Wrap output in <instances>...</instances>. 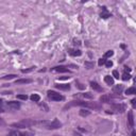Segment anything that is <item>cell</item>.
I'll list each match as a JSON object with an SVG mask.
<instances>
[{"label":"cell","mask_w":136,"mask_h":136,"mask_svg":"<svg viewBox=\"0 0 136 136\" xmlns=\"http://www.w3.org/2000/svg\"><path fill=\"white\" fill-rule=\"evenodd\" d=\"M112 108L117 112H120L122 113L123 111H126V105L124 104H121V103H118V104H112Z\"/></svg>","instance_id":"5b68a950"},{"label":"cell","mask_w":136,"mask_h":136,"mask_svg":"<svg viewBox=\"0 0 136 136\" xmlns=\"http://www.w3.org/2000/svg\"><path fill=\"white\" fill-rule=\"evenodd\" d=\"M30 99H31V100H32V101H34V102H39V100H40V97H39V95L33 94V95H31Z\"/></svg>","instance_id":"ac0fdd59"},{"label":"cell","mask_w":136,"mask_h":136,"mask_svg":"<svg viewBox=\"0 0 136 136\" xmlns=\"http://www.w3.org/2000/svg\"><path fill=\"white\" fill-rule=\"evenodd\" d=\"M73 136H81L79 133H77V132H73Z\"/></svg>","instance_id":"d590c367"},{"label":"cell","mask_w":136,"mask_h":136,"mask_svg":"<svg viewBox=\"0 0 136 136\" xmlns=\"http://www.w3.org/2000/svg\"><path fill=\"white\" fill-rule=\"evenodd\" d=\"M19 136H24V134H20V135H19Z\"/></svg>","instance_id":"ab89813d"},{"label":"cell","mask_w":136,"mask_h":136,"mask_svg":"<svg viewBox=\"0 0 136 136\" xmlns=\"http://www.w3.org/2000/svg\"><path fill=\"white\" fill-rule=\"evenodd\" d=\"M104 81H105V83L107 85H114V79L112 78L111 76H105L104 77Z\"/></svg>","instance_id":"4fadbf2b"},{"label":"cell","mask_w":136,"mask_h":136,"mask_svg":"<svg viewBox=\"0 0 136 136\" xmlns=\"http://www.w3.org/2000/svg\"><path fill=\"white\" fill-rule=\"evenodd\" d=\"M8 136H18V133H17V132H15V131H12V132L9 133V135H8Z\"/></svg>","instance_id":"1f68e13d"},{"label":"cell","mask_w":136,"mask_h":136,"mask_svg":"<svg viewBox=\"0 0 136 136\" xmlns=\"http://www.w3.org/2000/svg\"><path fill=\"white\" fill-rule=\"evenodd\" d=\"M83 97L87 99H92V95L90 92H86V94H83Z\"/></svg>","instance_id":"4316f807"},{"label":"cell","mask_w":136,"mask_h":136,"mask_svg":"<svg viewBox=\"0 0 136 136\" xmlns=\"http://www.w3.org/2000/svg\"><path fill=\"white\" fill-rule=\"evenodd\" d=\"M105 66L107 68L112 67L113 66V62H112V61H106V62H105Z\"/></svg>","instance_id":"f546056e"},{"label":"cell","mask_w":136,"mask_h":136,"mask_svg":"<svg viewBox=\"0 0 136 136\" xmlns=\"http://www.w3.org/2000/svg\"><path fill=\"white\" fill-rule=\"evenodd\" d=\"M8 106L11 108H13V110H18V108H20V104L19 102H16V101H9L8 102Z\"/></svg>","instance_id":"52a82bcc"},{"label":"cell","mask_w":136,"mask_h":136,"mask_svg":"<svg viewBox=\"0 0 136 136\" xmlns=\"http://www.w3.org/2000/svg\"><path fill=\"white\" fill-rule=\"evenodd\" d=\"M113 54H114V51H113V50L107 51L105 54H104V58H111V56H113Z\"/></svg>","instance_id":"cb8c5ba5"},{"label":"cell","mask_w":136,"mask_h":136,"mask_svg":"<svg viewBox=\"0 0 136 136\" xmlns=\"http://www.w3.org/2000/svg\"><path fill=\"white\" fill-rule=\"evenodd\" d=\"M55 136H58V135H55Z\"/></svg>","instance_id":"60d3db41"},{"label":"cell","mask_w":136,"mask_h":136,"mask_svg":"<svg viewBox=\"0 0 136 136\" xmlns=\"http://www.w3.org/2000/svg\"><path fill=\"white\" fill-rule=\"evenodd\" d=\"M68 78H69V77H62L61 79H62V80H65V79H68Z\"/></svg>","instance_id":"8d00e7d4"},{"label":"cell","mask_w":136,"mask_h":136,"mask_svg":"<svg viewBox=\"0 0 136 136\" xmlns=\"http://www.w3.org/2000/svg\"><path fill=\"white\" fill-rule=\"evenodd\" d=\"M54 71H58V72H69L67 67H64V66H58V67H54L53 68Z\"/></svg>","instance_id":"7c38bea8"},{"label":"cell","mask_w":136,"mask_h":136,"mask_svg":"<svg viewBox=\"0 0 136 136\" xmlns=\"http://www.w3.org/2000/svg\"><path fill=\"white\" fill-rule=\"evenodd\" d=\"M90 85H92V89L96 90V92H103L102 87H101V86L99 85L97 82H95V81H92V82H90Z\"/></svg>","instance_id":"ba28073f"},{"label":"cell","mask_w":136,"mask_h":136,"mask_svg":"<svg viewBox=\"0 0 136 136\" xmlns=\"http://www.w3.org/2000/svg\"><path fill=\"white\" fill-rule=\"evenodd\" d=\"M100 16L102 18H108V17H111V13L106 10L105 6H103V8H102V12L100 13Z\"/></svg>","instance_id":"30bf717a"},{"label":"cell","mask_w":136,"mask_h":136,"mask_svg":"<svg viewBox=\"0 0 136 136\" xmlns=\"http://www.w3.org/2000/svg\"><path fill=\"white\" fill-rule=\"evenodd\" d=\"M105 62H106V60L105 58H100L99 60V62H98V64H99V66H101V65H103V64H105Z\"/></svg>","instance_id":"f1b7e54d"},{"label":"cell","mask_w":136,"mask_h":136,"mask_svg":"<svg viewBox=\"0 0 136 136\" xmlns=\"http://www.w3.org/2000/svg\"><path fill=\"white\" fill-rule=\"evenodd\" d=\"M17 99H20V100H27L28 97H27V95H17Z\"/></svg>","instance_id":"d4e9b609"},{"label":"cell","mask_w":136,"mask_h":136,"mask_svg":"<svg viewBox=\"0 0 136 136\" xmlns=\"http://www.w3.org/2000/svg\"><path fill=\"white\" fill-rule=\"evenodd\" d=\"M47 95H48V98L50 99L51 101H61L64 99V97H63L62 95L58 94V92H53V90H48Z\"/></svg>","instance_id":"277c9868"},{"label":"cell","mask_w":136,"mask_h":136,"mask_svg":"<svg viewBox=\"0 0 136 136\" xmlns=\"http://www.w3.org/2000/svg\"><path fill=\"white\" fill-rule=\"evenodd\" d=\"M84 66H85V68H87V69H92V68H94L95 64H94V62H89V61H86V62L84 63Z\"/></svg>","instance_id":"e0dca14e"},{"label":"cell","mask_w":136,"mask_h":136,"mask_svg":"<svg viewBox=\"0 0 136 136\" xmlns=\"http://www.w3.org/2000/svg\"><path fill=\"white\" fill-rule=\"evenodd\" d=\"M0 126H4V121L1 118H0Z\"/></svg>","instance_id":"e575fe53"},{"label":"cell","mask_w":136,"mask_h":136,"mask_svg":"<svg viewBox=\"0 0 136 136\" xmlns=\"http://www.w3.org/2000/svg\"><path fill=\"white\" fill-rule=\"evenodd\" d=\"M54 86H55L58 89H61V90H69L70 89L69 84H55Z\"/></svg>","instance_id":"8fae6325"},{"label":"cell","mask_w":136,"mask_h":136,"mask_svg":"<svg viewBox=\"0 0 136 136\" xmlns=\"http://www.w3.org/2000/svg\"><path fill=\"white\" fill-rule=\"evenodd\" d=\"M90 115V112L87 110H81L80 111V116L82 117H86V116H89Z\"/></svg>","instance_id":"ffe728a7"},{"label":"cell","mask_w":136,"mask_h":136,"mask_svg":"<svg viewBox=\"0 0 136 136\" xmlns=\"http://www.w3.org/2000/svg\"><path fill=\"white\" fill-rule=\"evenodd\" d=\"M69 54L72 56H80L81 54H82V52L80 50H72V49H70L69 50Z\"/></svg>","instance_id":"2e32d148"},{"label":"cell","mask_w":136,"mask_h":136,"mask_svg":"<svg viewBox=\"0 0 136 136\" xmlns=\"http://www.w3.org/2000/svg\"><path fill=\"white\" fill-rule=\"evenodd\" d=\"M40 107H42V108H44V110H45V112H48V111H49L48 106H47V105H46V104H45V103L40 104Z\"/></svg>","instance_id":"4dcf8cb0"},{"label":"cell","mask_w":136,"mask_h":136,"mask_svg":"<svg viewBox=\"0 0 136 136\" xmlns=\"http://www.w3.org/2000/svg\"><path fill=\"white\" fill-rule=\"evenodd\" d=\"M40 124L45 126L46 129H49V130H54V129H60L61 126H63L62 122L58 121V119H54L53 121H42Z\"/></svg>","instance_id":"7a4b0ae2"},{"label":"cell","mask_w":136,"mask_h":136,"mask_svg":"<svg viewBox=\"0 0 136 136\" xmlns=\"http://www.w3.org/2000/svg\"><path fill=\"white\" fill-rule=\"evenodd\" d=\"M76 86L79 88V89H85V87H86V85L82 84V83H80L79 81H76Z\"/></svg>","instance_id":"44dd1931"},{"label":"cell","mask_w":136,"mask_h":136,"mask_svg":"<svg viewBox=\"0 0 136 136\" xmlns=\"http://www.w3.org/2000/svg\"><path fill=\"white\" fill-rule=\"evenodd\" d=\"M32 82L31 79H20V80H16V84H29Z\"/></svg>","instance_id":"5bb4252c"},{"label":"cell","mask_w":136,"mask_h":136,"mask_svg":"<svg viewBox=\"0 0 136 136\" xmlns=\"http://www.w3.org/2000/svg\"><path fill=\"white\" fill-rule=\"evenodd\" d=\"M128 123L130 128H133L134 126V114H133L132 111L128 113Z\"/></svg>","instance_id":"8992f818"},{"label":"cell","mask_w":136,"mask_h":136,"mask_svg":"<svg viewBox=\"0 0 136 136\" xmlns=\"http://www.w3.org/2000/svg\"><path fill=\"white\" fill-rule=\"evenodd\" d=\"M135 135H136V134H135V132H133V133H132V136H135Z\"/></svg>","instance_id":"f35d334b"},{"label":"cell","mask_w":136,"mask_h":136,"mask_svg":"<svg viewBox=\"0 0 136 136\" xmlns=\"http://www.w3.org/2000/svg\"><path fill=\"white\" fill-rule=\"evenodd\" d=\"M37 122L34 121V120H31V119H24V120H21L20 122H17V123H13L12 126H15V128H19V129H24V128H29L31 126H34L36 124Z\"/></svg>","instance_id":"3957f363"},{"label":"cell","mask_w":136,"mask_h":136,"mask_svg":"<svg viewBox=\"0 0 136 136\" xmlns=\"http://www.w3.org/2000/svg\"><path fill=\"white\" fill-rule=\"evenodd\" d=\"M2 112H4V111H3V108H1V107H0V113H2Z\"/></svg>","instance_id":"74e56055"},{"label":"cell","mask_w":136,"mask_h":136,"mask_svg":"<svg viewBox=\"0 0 136 136\" xmlns=\"http://www.w3.org/2000/svg\"><path fill=\"white\" fill-rule=\"evenodd\" d=\"M113 77L116 79H119V72L117 70H113Z\"/></svg>","instance_id":"83f0119b"},{"label":"cell","mask_w":136,"mask_h":136,"mask_svg":"<svg viewBox=\"0 0 136 136\" xmlns=\"http://www.w3.org/2000/svg\"><path fill=\"white\" fill-rule=\"evenodd\" d=\"M130 78H131L130 73H126V72H124V73L122 74V80H123V81H128Z\"/></svg>","instance_id":"603a6c76"},{"label":"cell","mask_w":136,"mask_h":136,"mask_svg":"<svg viewBox=\"0 0 136 136\" xmlns=\"http://www.w3.org/2000/svg\"><path fill=\"white\" fill-rule=\"evenodd\" d=\"M124 70H126V71H131V69H130V68H129L128 66L124 67Z\"/></svg>","instance_id":"836d02e7"},{"label":"cell","mask_w":136,"mask_h":136,"mask_svg":"<svg viewBox=\"0 0 136 136\" xmlns=\"http://www.w3.org/2000/svg\"><path fill=\"white\" fill-rule=\"evenodd\" d=\"M71 106H82V107H88V108H94V110H101V104L98 102H85V101H71L64 107V110L71 107Z\"/></svg>","instance_id":"6da1fadb"},{"label":"cell","mask_w":136,"mask_h":136,"mask_svg":"<svg viewBox=\"0 0 136 136\" xmlns=\"http://www.w3.org/2000/svg\"><path fill=\"white\" fill-rule=\"evenodd\" d=\"M100 101L103 102V103H108L111 101V96L110 95H103V96L100 97Z\"/></svg>","instance_id":"9a60e30c"},{"label":"cell","mask_w":136,"mask_h":136,"mask_svg":"<svg viewBox=\"0 0 136 136\" xmlns=\"http://www.w3.org/2000/svg\"><path fill=\"white\" fill-rule=\"evenodd\" d=\"M15 77H17L16 74H8V76L2 77V80H11V79H14Z\"/></svg>","instance_id":"7402d4cb"},{"label":"cell","mask_w":136,"mask_h":136,"mask_svg":"<svg viewBox=\"0 0 136 136\" xmlns=\"http://www.w3.org/2000/svg\"><path fill=\"white\" fill-rule=\"evenodd\" d=\"M122 90H123V85H115L114 87H113V92L116 95H119L122 92Z\"/></svg>","instance_id":"9c48e42d"},{"label":"cell","mask_w":136,"mask_h":136,"mask_svg":"<svg viewBox=\"0 0 136 136\" xmlns=\"http://www.w3.org/2000/svg\"><path fill=\"white\" fill-rule=\"evenodd\" d=\"M126 95H135L136 94V89L135 87H130L126 90Z\"/></svg>","instance_id":"d6986e66"},{"label":"cell","mask_w":136,"mask_h":136,"mask_svg":"<svg viewBox=\"0 0 136 136\" xmlns=\"http://www.w3.org/2000/svg\"><path fill=\"white\" fill-rule=\"evenodd\" d=\"M34 68H35V67H30V68H28V69H22V70H21V72H22V73H28V72L32 71Z\"/></svg>","instance_id":"484cf974"},{"label":"cell","mask_w":136,"mask_h":136,"mask_svg":"<svg viewBox=\"0 0 136 136\" xmlns=\"http://www.w3.org/2000/svg\"><path fill=\"white\" fill-rule=\"evenodd\" d=\"M131 102H132V105H133V108H135V102H136V99H133V100H132V101H131Z\"/></svg>","instance_id":"d6a6232c"}]
</instances>
